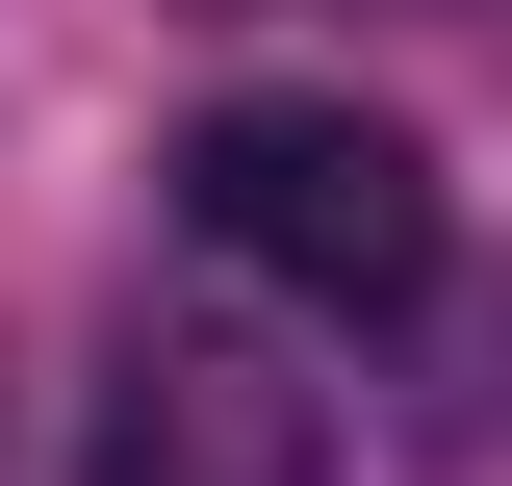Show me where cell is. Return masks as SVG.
<instances>
[{
  "label": "cell",
  "instance_id": "6da1fadb",
  "mask_svg": "<svg viewBox=\"0 0 512 486\" xmlns=\"http://www.w3.org/2000/svg\"><path fill=\"white\" fill-rule=\"evenodd\" d=\"M180 231L231 282H282L308 333H410L461 282V205H436V154L384 103H205L180 128Z\"/></svg>",
  "mask_w": 512,
  "mask_h": 486
},
{
  "label": "cell",
  "instance_id": "7a4b0ae2",
  "mask_svg": "<svg viewBox=\"0 0 512 486\" xmlns=\"http://www.w3.org/2000/svg\"><path fill=\"white\" fill-rule=\"evenodd\" d=\"M77 486H333V384L282 359V333L128 307V359H103V435H77Z\"/></svg>",
  "mask_w": 512,
  "mask_h": 486
}]
</instances>
